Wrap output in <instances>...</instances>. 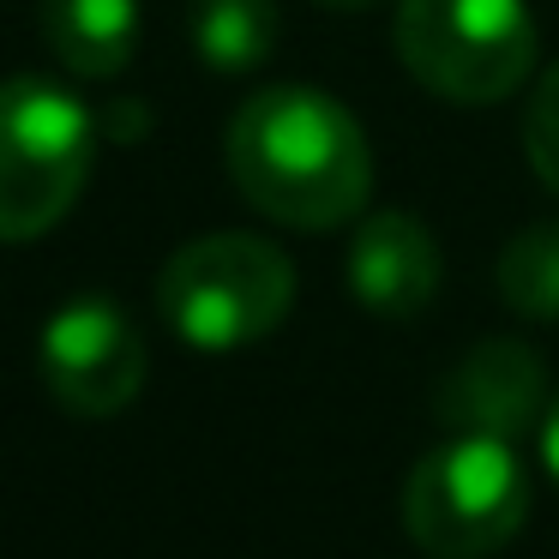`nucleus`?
Returning a JSON list of instances; mask_svg holds the SVG:
<instances>
[{"mask_svg":"<svg viewBox=\"0 0 559 559\" xmlns=\"http://www.w3.org/2000/svg\"><path fill=\"white\" fill-rule=\"evenodd\" d=\"M493 283L518 319H559V223L511 235L493 265Z\"/></svg>","mask_w":559,"mask_h":559,"instance_id":"nucleus-11","label":"nucleus"},{"mask_svg":"<svg viewBox=\"0 0 559 559\" xmlns=\"http://www.w3.org/2000/svg\"><path fill=\"white\" fill-rule=\"evenodd\" d=\"M319 7H331V13H361V7H373V0H319Z\"/></svg>","mask_w":559,"mask_h":559,"instance_id":"nucleus-14","label":"nucleus"},{"mask_svg":"<svg viewBox=\"0 0 559 559\" xmlns=\"http://www.w3.org/2000/svg\"><path fill=\"white\" fill-rule=\"evenodd\" d=\"M145 337L115 295H73L37 337V373L79 421H109L145 391Z\"/></svg>","mask_w":559,"mask_h":559,"instance_id":"nucleus-6","label":"nucleus"},{"mask_svg":"<svg viewBox=\"0 0 559 559\" xmlns=\"http://www.w3.org/2000/svg\"><path fill=\"white\" fill-rule=\"evenodd\" d=\"M223 151L241 199L283 229H343L373 193V151L361 121L313 85L253 91L235 109Z\"/></svg>","mask_w":559,"mask_h":559,"instance_id":"nucleus-1","label":"nucleus"},{"mask_svg":"<svg viewBox=\"0 0 559 559\" xmlns=\"http://www.w3.org/2000/svg\"><path fill=\"white\" fill-rule=\"evenodd\" d=\"M523 157H530L535 181L559 199V61L530 91V109H523Z\"/></svg>","mask_w":559,"mask_h":559,"instance_id":"nucleus-12","label":"nucleus"},{"mask_svg":"<svg viewBox=\"0 0 559 559\" xmlns=\"http://www.w3.org/2000/svg\"><path fill=\"white\" fill-rule=\"evenodd\" d=\"M530 518V475L511 439L451 433L403 481V530L427 559H493Z\"/></svg>","mask_w":559,"mask_h":559,"instance_id":"nucleus-4","label":"nucleus"},{"mask_svg":"<svg viewBox=\"0 0 559 559\" xmlns=\"http://www.w3.org/2000/svg\"><path fill=\"white\" fill-rule=\"evenodd\" d=\"M542 463H547V475H554V487H559V397L547 403V415H542Z\"/></svg>","mask_w":559,"mask_h":559,"instance_id":"nucleus-13","label":"nucleus"},{"mask_svg":"<svg viewBox=\"0 0 559 559\" xmlns=\"http://www.w3.org/2000/svg\"><path fill=\"white\" fill-rule=\"evenodd\" d=\"M37 25L73 79H115L139 55V0H37Z\"/></svg>","mask_w":559,"mask_h":559,"instance_id":"nucleus-9","label":"nucleus"},{"mask_svg":"<svg viewBox=\"0 0 559 559\" xmlns=\"http://www.w3.org/2000/svg\"><path fill=\"white\" fill-rule=\"evenodd\" d=\"M277 31V0H193V55L223 79L265 67Z\"/></svg>","mask_w":559,"mask_h":559,"instance_id":"nucleus-10","label":"nucleus"},{"mask_svg":"<svg viewBox=\"0 0 559 559\" xmlns=\"http://www.w3.org/2000/svg\"><path fill=\"white\" fill-rule=\"evenodd\" d=\"M439 241L409 211H361L343 259V283L373 319H421L439 295Z\"/></svg>","mask_w":559,"mask_h":559,"instance_id":"nucleus-8","label":"nucleus"},{"mask_svg":"<svg viewBox=\"0 0 559 559\" xmlns=\"http://www.w3.org/2000/svg\"><path fill=\"white\" fill-rule=\"evenodd\" d=\"M157 307L187 349L235 355L289 319L295 265L259 235H199L169 253L157 277Z\"/></svg>","mask_w":559,"mask_h":559,"instance_id":"nucleus-3","label":"nucleus"},{"mask_svg":"<svg viewBox=\"0 0 559 559\" xmlns=\"http://www.w3.org/2000/svg\"><path fill=\"white\" fill-rule=\"evenodd\" d=\"M547 367L530 343L518 337H487L439 379L433 415L451 433H481V439H511L518 445L530 427L547 415Z\"/></svg>","mask_w":559,"mask_h":559,"instance_id":"nucleus-7","label":"nucleus"},{"mask_svg":"<svg viewBox=\"0 0 559 559\" xmlns=\"http://www.w3.org/2000/svg\"><path fill=\"white\" fill-rule=\"evenodd\" d=\"M397 61L445 103H499L535 73L530 0H397Z\"/></svg>","mask_w":559,"mask_h":559,"instance_id":"nucleus-5","label":"nucleus"},{"mask_svg":"<svg viewBox=\"0 0 559 559\" xmlns=\"http://www.w3.org/2000/svg\"><path fill=\"white\" fill-rule=\"evenodd\" d=\"M97 163V115L49 73L0 79V241H43Z\"/></svg>","mask_w":559,"mask_h":559,"instance_id":"nucleus-2","label":"nucleus"}]
</instances>
